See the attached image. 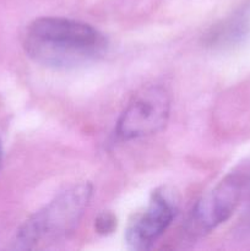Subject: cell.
<instances>
[{
  "mask_svg": "<svg viewBox=\"0 0 250 251\" xmlns=\"http://www.w3.org/2000/svg\"><path fill=\"white\" fill-rule=\"evenodd\" d=\"M107 39L97 28L65 17L46 16L28 25L24 37L26 54L48 68L86 65L104 55Z\"/></svg>",
  "mask_w": 250,
  "mask_h": 251,
  "instance_id": "cell-1",
  "label": "cell"
},
{
  "mask_svg": "<svg viewBox=\"0 0 250 251\" xmlns=\"http://www.w3.org/2000/svg\"><path fill=\"white\" fill-rule=\"evenodd\" d=\"M92 185L81 183L59 194L17 230L12 248L31 250L48 247L76 229L92 198Z\"/></svg>",
  "mask_w": 250,
  "mask_h": 251,
  "instance_id": "cell-2",
  "label": "cell"
},
{
  "mask_svg": "<svg viewBox=\"0 0 250 251\" xmlns=\"http://www.w3.org/2000/svg\"><path fill=\"white\" fill-rule=\"evenodd\" d=\"M250 188V176L234 173L225 176L194 206L186 225L191 237H202L233 215Z\"/></svg>",
  "mask_w": 250,
  "mask_h": 251,
  "instance_id": "cell-3",
  "label": "cell"
},
{
  "mask_svg": "<svg viewBox=\"0 0 250 251\" xmlns=\"http://www.w3.org/2000/svg\"><path fill=\"white\" fill-rule=\"evenodd\" d=\"M171 97L162 86H147L131 98L117 123V136L124 141L157 134L166 126Z\"/></svg>",
  "mask_w": 250,
  "mask_h": 251,
  "instance_id": "cell-4",
  "label": "cell"
},
{
  "mask_svg": "<svg viewBox=\"0 0 250 251\" xmlns=\"http://www.w3.org/2000/svg\"><path fill=\"white\" fill-rule=\"evenodd\" d=\"M175 203L162 190L152 194L144 212L130 221L125 239L132 250H147L163 235L175 216Z\"/></svg>",
  "mask_w": 250,
  "mask_h": 251,
  "instance_id": "cell-5",
  "label": "cell"
},
{
  "mask_svg": "<svg viewBox=\"0 0 250 251\" xmlns=\"http://www.w3.org/2000/svg\"><path fill=\"white\" fill-rule=\"evenodd\" d=\"M95 228L98 234H110L117 228V217L112 212H102L95 220Z\"/></svg>",
  "mask_w": 250,
  "mask_h": 251,
  "instance_id": "cell-6",
  "label": "cell"
},
{
  "mask_svg": "<svg viewBox=\"0 0 250 251\" xmlns=\"http://www.w3.org/2000/svg\"><path fill=\"white\" fill-rule=\"evenodd\" d=\"M239 230L242 233H250V203L243 212L239 221Z\"/></svg>",
  "mask_w": 250,
  "mask_h": 251,
  "instance_id": "cell-7",
  "label": "cell"
},
{
  "mask_svg": "<svg viewBox=\"0 0 250 251\" xmlns=\"http://www.w3.org/2000/svg\"><path fill=\"white\" fill-rule=\"evenodd\" d=\"M1 157H2V149H1V144H0V162H1Z\"/></svg>",
  "mask_w": 250,
  "mask_h": 251,
  "instance_id": "cell-8",
  "label": "cell"
}]
</instances>
